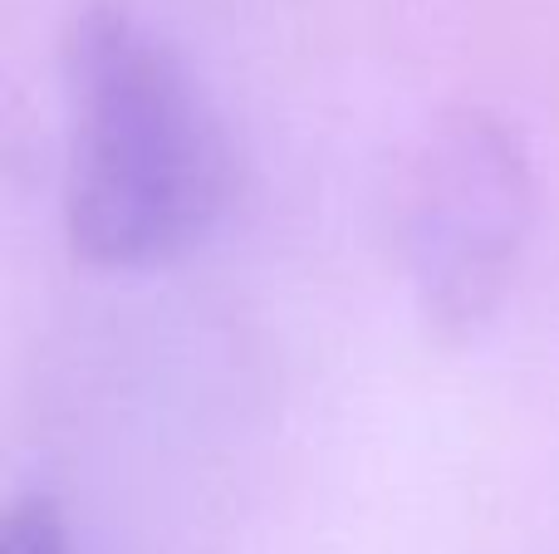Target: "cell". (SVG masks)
I'll list each match as a JSON object with an SVG mask.
<instances>
[{"instance_id": "1", "label": "cell", "mask_w": 559, "mask_h": 554, "mask_svg": "<svg viewBox=\"0 0 559 554\" xmlns=\"http://www.w3.org/2000/svg\"><path fill=\"white\" fill-rule=\"evenodd\" d=\"M64 236L94 270H157L231 206V137L187 59L123 5L64 35Z\"/></svg>"}, {"instance_id": "2", "label": "cell", "mask_w": 559, "mask_h": 554, "mask_svg": "<svg viewBox=\"0 0 559 554\" xmlns=\"http://www.w3.org/2000/svg\"><path fill=\"white\" fill-rule=\"evenodd\" d=\"M535 221V172L506 118L462 108L427 128L397 196V255L423 324L466 344L496 320Z\"/></svg>"}, {"instance_id": "3", "label": "cell", "mask_w": 559, "mask_h": 554, "mask_svg": "<svg viewBox=\"0 0 559 554\" xmlns=\"http://www.w3.org/2000/svg\"><path fill=\"white\" fill-rule=\"evenodd\" d=\"M0 554H74L64 510L39 491L20 496L5 516V530H0Z\"/></svg>"}]
</instances>
